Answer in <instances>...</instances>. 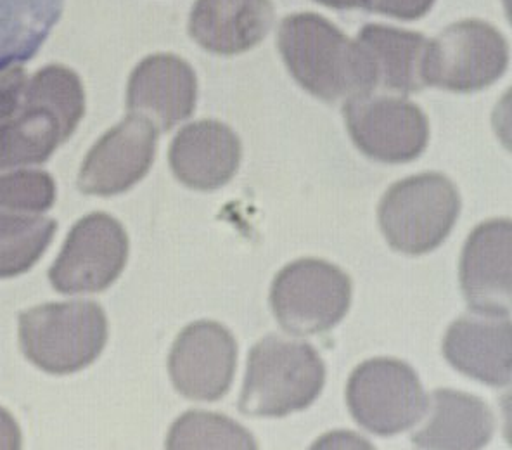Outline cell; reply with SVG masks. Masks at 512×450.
Masks as SVG:
<instances>
[{
	"instance_id": "obj_1",
	"label": "cell",
	"mask_w": 512,
	"mask_h": 450,
	"mask_svg": "<svg viewBox=\"0 0 512 450\" xmlns=\"http://www.w3.org/2000/svg\"><path fill=\"white\" fill-rule=\"evenodd\" d=\"M277 45L289 73L326 103L350 101L374 92L371 63L359 42L319 14H291L282 20Z\"/></svg>"
},
{
	"instance_id": "obj_2",
	"label": "cell",
	"mask_w": 512,
	"mask_h": 450,
	"mask_svg": "<svg viewBox=\"0 0 512 450\" xmlns=\"http://www.w3.org/2000/svg\"><path fill=\"white\" fill-rule=\"evenodd\" d=\"M85 113V92L75 71L61 65L37 71L20 108L0 122V170L39 165L68 141Z\"/></svg>"
},
{
	"instance_id": "obj_3",
	"label": "cell",
	"mask_w": 512,
	"mask_h": 450,
	"mask_svg": "<svg viewBox=\"0 0 512 450\" xmlns=\"http://www.w3.org/2000/svg\"><path fill=\"white\" fill-rule=\"evenodd\" d=\"M326 385V366L307 341L270 335L248 355L239 411L253 418H284L314 404Z\"/></svg>"
},
{
	"instance_id": "obj_4",
	"label": "cell",
	"mask_w": 512,
	"mask_h": 450,
	"mask_svg": "<svg viewBox=\"0 0 512 450\" xmlns=\"http://www.w3.org/2000/svg\"><path fill=\"white\" fill-rule=\"evenodd\" d=\"M108 319L94 302L47 303L20 315L26 359L51 374H73L103 354Z\"/></svg>"
},
{
	"instance_id": "obj_5",
	"label": "cell",
	"mask_w": 512,
	"mask_h": 450,
	"mask_svg": "<svg viewBox=\"0 0 512 450\" xmlns=\"http://www.w3.org/2000/svg\"><path fill=\"white\" fill-rule=\"evenodd\" d=\"M461 206V194L447 175H414L384 193L379 203V227L393 250L424 255L450 236Z\"/></svg>"
},
{
	"instance_id": "obj_6",
	"label": "cell",
	"mask_w": 512,
	"mask_h": 450,
	"mask_svg": "<svg viewBox=\"0 0 512 450\" xmlns=\"http://www.w3.org/2000/svg\"><path fill=\"white\" fill-rule=\"evenodd\" d=\"M352 291V279L340 267L301 258L277 274L270 307L291 335H320L340 324L350 309Z\"/></svg>"
},
{
	"instance_id": "obj_7",
	"label": "cell",
	"mask_w": 512,
	"mask_h": 450,
	"mask_svg": "<svg viewBox=\"0 0 512 450\" xmlns=\"http://www.w3.org/2000/svg\"><path fill=\"white\" fill-rule=\"evenodd\" d=\"M507 65L506 37L490 23L464 20L428 40L423 77L431 87L469 94L495 84Z\"/></svg>"
},
{
	"instance_id": "obj_8",
	"label": "cell",
	"mask_w": 512,
	"mask_h": 450,
	"mask_svg": "<svg viewBox=\"0 0 512 450\" xmlns=\"http://www.w3.org/2000/svg\"><path fill=\"white\" fill-rule=\"evenodd\" d=\"M353 419L379 437H393L423 419L426 393L417 373L402 360H365L346 385Z\"/></svg>"
},
{
	"instance_id": "obj_9",
	"label": "cell",
	"mask_w": 512,
	"mask_h": 450,
	"mask_svg": "<svg viewBox=\"0 0 512 450\" xmlns=\"http://www.w3.org/2000/svg\"><path fill=\"white\" fill-rule=\"evenodd\" d=\"M128 258V236L108 213H90L73 225L49 269V281L63 295L101 293L120 277Z\"/></svg>"
},
{
	"instance_id": "obj_10",
	"label": "cell",
	"mask_w": 512,
	"mask_h": 450,
	"mask_svg": "<svg viewBox=\"0 0 512 450\" xmlns=\"http://www.w3.org/2000/svg\"><path fill=\"white\" fill-rule=\"evenodd\" d=\"M343 115L355 146L371 160L409 163L428 148V118L404 97H353L343 106Z\"/></svg>"
},
{
	"instance_id": "obj_11",
	"label": "cell",
	"mask_w": 512,
	"mask_h": 450,
	"mask_svg": "<svg viewBox=\"0 0 512 450\" xmlns=\"http://www.w3.org/2000/svg\"><path fill=\"white\" fill-rule=\"evenodd\" d=\"M237 366V343L229 329L199 321L182 329L168 357L175 390L186 399L217 402L231 390Z\"/></svg>"
},
{
	"instance_id": "obj_12",
	"label": "cell",
	"mask_w": 512,
	"mask_h": 450,
	"mask_svg": "<svg viewBox=\"0 0 512 450\" xmlns=\"http://www.w3.org/2000/svg\"><path fill=\"white\" fill-rule=\"evenodd\" d=\"M158 130L139 115L127 116L90 149L78 174L85 194L116 196L148 175L156 156Z\"/></svg>"
},
{
	"instance_id": "obj_13",
	"label": "cell",
	"mask_w": 512,
	"mask_h": 450,
	"mask_svg": "<svg viewBox=\"0 0 512 450\" xmlns=\"http://www.w3.org/2000/svg\"><path fill=\"white\" fill-rule=\"evenodd\" d=\"M461 288L476 314L509 315L512 305V224L488 220L469 234L461 257Z\"/></svg>"
},
{
	"instance_id": "obj_14",
	"label": "cell",
	"mask_w": 512,
	"mask_h": 450,
	"mask_svg": "<svg viewBox=\"0 0 512 450\" xmlns=\"http://www.w3.org/2000/svg\"><path fill=\"white\" fill-rule=\"evenodd\" d=\"M198 78L191 65L173 54H154L135 66L127 89V108L168 132L196 108Z\"/></svg>"
},
{
	"instance_id": "obj_15",
	"label": "cell",
	"mask_w": 512,
	"mask_h": 450,
	"mask_svg": "<svg viewBox=\"0 0 512 450\" xmlns=\"http://www.w3.org/2000/svg\"><path fill=\"white\" fill-rule=\"evenodd\" d=\"M511 335L509 315H462L448 328L443 355L468 378L506 388L512 378Z\"/></svg>"
},
{
	"instance_id": "obj_16",
	"label": "cell",
	"mask_w": 512,
	"mask_h": 450,
	"mask_svg": "<svg viewBox=\"0 0 512 450\" xmlns=\"http://www.w3.org/2000/svg\"><path fill=\"white\" fill-rule=\"evenodd\" d=\"M243 158L236 132L217 120H201L180 130L170 146V167L184 186L215 191L231 182Z\"/></svg>"
},
{
	"instance_id": "obj_17",
	"label": "cell",
	"mask_w": 512,
	"mask_h": 450,
	"mask_svg": "<svg viewBox=\"0 0 512 450\" xmlns=\"http://www.w3.org/2000/svg\"><path fill=\"white\" fill-rule=\"evenodd\" d=\"M423 418V425L410 437L417 449H483L495 431V418L485 400L447 388L429 395Z\"/></svg>"
},
{
	"instance_id": "obj_18",
	"label": "cell",
	"mask_w": 512,
	"mask_h": 450,
	"mask_svg": "<svg viewBox=\"0 0 512 450\" xmlns=\"http://www.w3.org/2000/svg\"><path fill=\"white\" fill-rule=\"evenodd\" d=\"M274 25L270 0H198L189 35L205 51L236 56L260 44Z\"/></svg>"
},
{
	"instance_id": "obj_19",
	"label": "cell",
	"mask_w": 512,
	"mask_h": 450,
	"mask_svg": "<svg viewBox=\"0 0 512 450\" xmlns=\"http://www.w3.org/2000/svg\"><path fill=\"white\" fill-rule=\"evenodd\" d=\"M371 63L374 90L414 94L426 87L423 77L428 39L423 33L407 32L395 26L367 25L357 37Z\"/></svg>"
},
{
	"instance_id": "obj_20",
	"label": "cell",
	"mask_w": 512,
	"mask_h": 450,
	"mask_svg": "<svg viewBox=\"0 0 512 450\" xmlns=\"http://www.w3.org/2000/svg\"><path fill=\"white\" fill-rule=\"evenodd\" d=\"M63 11L64 0H0V71L30 61Z\"/></svg>"
},
{
	"instance_id": "obj_21",
	"label": "cell",
	"mask_w": 512,
	"mask_h": 450,
	"mask_svg": "<svg viewBox=\"0 0 512 450\" xmlns=\"http://www.w3.org/2000/svg\"><path fill=\"white\" fill-rule=\"evenodd\" d=\"M58 224L42 215L0 210V279L25 274L39 262Z\"/></svg>"
},
{
	"instance_id": "obj_22",
	"label": "cell",
	"mask_w": 512,
	"mask_h": 450,
	"mask_svg": "<svg viewBox=\"0 0 512 450\" xmlns=\"http://www.w3.org/2000/svg\"><path fill=\"white\" fill-rule=\"evenodd\" d=\"M167 449H258L250 431L227 416L191 411L173 423Z\"/></svg>"
},
{
	"instance_id": "obj_23",
	"label": "cell",
	"mask_w": 512,
	"mask_h": 450,
	"mask_svg": "<svg viewBox=\"0 0 512 450\" xmlns=\"http://www.w3.org/2000/svg\"><path fill=\"white\" fill-rule=\"evenodd\" d=\"M56 201V184L44 170H18L0 175V210L47 212Z\"/></svg>"
},
{
	"instance_id": "obj_24",
	"label": "cell",
	"mask_w": 512,
	"mask_h": 450,
	"mask_svg": "<svg viewBox=\"0 0 512 450\" xmlns=\"http://www.w3.org/2000/svg\"><path fill=\"white\" fill-rule=\"evenodd\" d=\"M435 0H367L364 9L371 13L386 14L397 20L414 21L423 18Z\"/></svg>"
},
{
	"instance_id": "obj_25",
	"label": "cell",
	"mask_w": 512,
	"mask_h": 450,
	"mask_svg": "<svg viewBox=\"0 0 512 450\" xmlns=\"http://www.w3.org/2000/svg\"><path fill=\"white\" fill-rule=\"evenodd\" d=\"M25 87V71L18 66L0 71V122L20 108Z\"/></svg>"
},
{
	"instance_id": "obj_26",
	"label": "cell",
	"mask_w": 512,
	"mask_h": 450,
	"mask_svg": "<svg viewBox=\"0 0 512 450\" xmlns=\"http://www.w3.org/2000/svg\"><path fill=\"white\" fill-rule=\"evenodd\" d=\"M23 444L21 430L13 416L0 407V450L20 449Z\"/></svg>"
},
{
	"instance_id": "obj_27",
	"label": "cell",
	"mask_w": 512,
	"mask_h": 450,
	"mask_svg": "<svg viewBox=\"0 0 512 450\" xmlns=\"http://www.w3.org/2000/svg\"><path fill=\"white\" fill-rule=\"evenodd\" d=\"M327 7H334V9H355V7H364L367 0H315Z\"/></svg>"
}]
</instances>
